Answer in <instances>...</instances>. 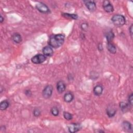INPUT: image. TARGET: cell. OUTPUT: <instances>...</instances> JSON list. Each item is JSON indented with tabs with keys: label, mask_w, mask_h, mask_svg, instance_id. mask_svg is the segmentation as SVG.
<instances>
[{
	"label": "cell",
	"mask_w": 133,
	"mask_h": 133,
	"mask_svg": "<svg viewBox=\"0 0 133 133\" xmlns=\"http://www.w3.org/2000/svg\"><path fill=\"white\" fill-rule=\"evenodd\" d=\"M64 41V35L62 34H56L50 37L49 40V45L55 48L61 46Z\"/></svg>",
	"instance_id": "1"
},
{
	"label": "cell",
	"mask_w": 133,
	"mask_h": 133,
	"mask_svg": "<svg viewBox=\"0 0 133 133\" xmlns=\"http://www.w3.org/2000/svg\"><path fill=\"white\" fill-rule=\"evenodd\" d=\"M111 21L114 25L116 26H122L126 23L125 17L119 14L114 15L111 18Z\"/></svg>",
	"instance_id": "2"
},
{
	"label": "cell",
	"mask_w": 133,
	"mask_h": 133,
	"mask_svg": "<svg viewBox=\"0 0 133 133\" xmlns=\"http://www.w3.org/2000/svg\"><path fill=\"white\" fill-rule=\"evenodd\" d=\"M36 9L41 13L47 14L50 13V10H49L48 7L43 3L38 2L35 5Z\"/></svg>",
	"instance_id": "3"
},
{
	"label": "cell",
	"mask_w": 133,
	"mask_h": 133,
	"mask_svg": "<svg viewBox=\"0 0 133 133\" xmlns=\"http://www.w3.org/2000/svg\"><path fill=\"white\" fill-rule=\"evenodd\" d=\"M46 60V56L43 54H37L31 58V61L34 64H41Z\"/></svg>",
	"instance_id": "4"
},
{
	"label": "cell",
	"mask_w": 133,
	"mask_h": 133,
	"mask_svg": "<svg viewBox=\"0 0 133 133\" xmlns=\"http://www.w3.org/2000/svg\"><path fill=\"white\" fill-rule=\"evenodd\" d=\"M53 87L51 85H47L43 90L42 95L43 97L45 99L49 98L52 94Z\"/></svg>",
	"instance_id": "5"
},
{
	"label": "cell",
	"mask_w": 133,
	"mask_h": 133,
	"mask_svg": "<svg viewBox=\"0 0 133 133\" xmlns=\"http://www.w3.org/2000/svg\"><path fill=\"white\" fill-rule=\"evenodd\" d=\"M68 130L70 132L74 133L78 131L81 128V125L78 123H71L68 126Z\"/></svg>",
	"instance_id": "6"
},
{
	"label": "cell",
	"mask_w": 133,
	"mask_h": 133,
	"mask_svg": "<svg viewBox=\"0 0 133 133\" xmlns=\"http://www.w3.org/2000/svg\"><path fill=\"white\" fill-rule=\"evenodd\" d=\"M103 9L108 13L112 12L114 11V7L111 3L109 1H104L103 2Z\"/></svg>",
	"instance_id": "7"
},
{
	"label": "cell",
	"mask_w": 133,
	"mask_h": 133,
	"mask_svg": "<svg viewBox=\"0 0 133 133\" xmlns=\"http://www.w3.org/2000/svg\"><path fill=\"white\" fill-rule=\"evenodd\" d=\"M85 6H86L87 8L90 11H94L96 9V5L94 1H84Z\"/></svg>",
	"instance_id": "8"
},
{
	"label": "cell",
	"mask_w": 133,
	"mask_h": 133,
	"mask_svg": "<svg viewBox=\"0 0 133 133\" xmlns=\"http://www.w3.org/2000/svg\"><path fill=\"white\" fill-rule=\"evenodd\" d=\"M123 130L126 132H132V126L131 124L128 121H124L122 124Z\"/></svg>",
	"instance_id": "9"
},
{
	"label": "cell",
	"mask_w": 133,
	"mask_h": 133,
	"mask_svg": "<svg viewBox=\"0 0 133 133\" xmlns=\"http://www.w3.org/2000/svg\"><path fill=\"white\" fill-rule=\"evenodd\" d=\"M56 87H57V91L59 94H62V92H63L66 88V86L65 83L62 81H59L57 82Z\"/></svg>",
	"instance_id": "10"
},
{
	"label": "cell",
	"mask_w": 133,
	"mask_h": 133,
	"mask_svg": "<svg viewBox=\"0 0 133 133\" xmlns=\"http://www.w3.org/2000/svg\"><path fill=\"white\" fill-rule=\"evenodd\" d=\"M54 51L51 47L50 46H45L43 49V55H44L45 56L47 57H50L53 54Z\"/></svg>",
	"instance_id": "11"
},
{
	"label": "cell",
	"mask_w": 133,
	"mask_h": 133,
	"mask_svg": "<svg viewBox=\"0 0 133 133\" xmlns=\"http://www.w3.org/2000/svg\"><path fill=\"white\" fill-rule=\"evenodd\" d=\"M103 90V87L101 85H97L94 87L93 92L95 95L97 96H99L102 94Z\"/></svg>",
	"instance_id": "12"
},
{
	"label": "cell",
	"mask_w": 133,
	"mask_h": 133,
	"mask_svg": "<svg viewBox=\"0 0 133 133\" xmlns=\"http://www.w3.org/2000/svg\"><path fill=\"white\" fill-rule=\"evenodd\" d=\"M119 108H121L122 111L124 113H125L129 110L130 105L127 103L122 101L119 103Z\"/></svg>",
	"instance_id": "13"
},
{
	"label": "cell",
	"mask_w": 133,
	"mask_h": 133,
	"mask_svg": "<svg viewBox=\"0 0 133 133\" xmlns=\"http://www.w3.org/2000/svg\"><path fill=\"white\" fill-rule=\"evenodd\" d=\"M73 99H74V95L71 92H68L66 93L63 97L64 101L68 103L71 102L73 100Z\"/></svg>",
	"instance_id": "14"
},
{
	"label": "cell",
	"mask_w": 133,
	"mask_h": 133,
	"mask_svg": "<svg viewBox=\"0 0 133 133\" xmlns=\"http://www.w3.org/2000/svg\"><path fill=\"white\" fill-rule=\"evenodd\" d=\"M12 39L15 43L19 44L22 41V37L19 33H15L12 35Z\"/></svg>",
	"instance_id": "15"
},
{
	"label": "cell",
	"mask_w": 133,
	"mask_h": 133,
	"mask_svg": "<svg viewBox=\"0 0 133 133\" xmlns=\"http://www.w3.org/2000/svg\"><path fill=\"white\" fill-rule=\"evenodd\" d=\"M107 49H108V51L111 54H114L116 52V48L115 46L111 42L108 43Z\"/></svg>",
	"instance_id": "16"
},
{
	"label": "cell",
	"mask_w": 133,
	"mask_h": 133,
	"mask_svg": "<svg viewBox=\"0 0 133 133\" xmlns=\"http://www.w3.org/2000/svg\"><path fill=\"white\" fill-rule=\"evenodd\" d=\"M116 112V110L112 107H109L107 109V114L109 117H113Z\"/></svg>",
	"instance_id": "17"
},
{
	"label": "cell",
	"mask_w": 133,
	"mask_h": 133,
	"mask_svg": "<svg viewBox=\"0 0 133 133\" xmlns=\"http://www.w3.org/2000/svg\"><path fill=\"white\" fill-rule=\"evenodd\" d=\"M108 43L111 42L114 37V34L112 31H110L105 34Z\"/></svg>",
	"instance_id": "18"
},
{
	"label": "cell",
	"mask_w": 133,
	"mask_h": 133,
	"mask_svg": "<svg viewBox=\"0 0 133 133\" xmlns=\"http://www.w3.org/2000/svg\"><path fill=\"white\" fill-rule=\"evenodd\" d=\"M9 106V102L8 100H5L2 101L0 103V109L2 111L5 110Z\"/></svg>",
	"instance_id": "19"
},
{
	"label": "cell",
	"mask_w": 133,
	"mask_h": 133,
	"mask_svg": "<svg viewBox=\"0 0 133 133\" xmlns=\"http://www.w3.org/2000/svg\"><path fill=\"white\" fill-rule=\"evenodd\" d=\"M62 16L65 18H69V19H77L78 18V16L75 14H70L67 13H62Z\"/></svg>",
	"instance_id": "20"
},
{
	"label": "cell",
	"mask_w": 133,
	"mask_h": 133,
	"mask_svg": "<svg viewBox=\"0 0 133 133\" xmlns=\"http://www.w3.org/2000/svg\"><path fill=\"white\" fill-rule=\"evenodd\" d=\"M50 112H51V113L52 115H54L55 116H57L59 115V109H58L57 107H54L51 109Z\"/></svg>",
	"instance_id": "21"
},
{
	"label": "cell",
	"mask_w": 133,
	"mask_h": 133,
	"mask_svg": "<svg viewBox=\"0 0 133 133\" xmlns=\"http://www.w3.org/2000/svg\"><path fill=\"white\" fill-rule=\"evenodd\" d=\"M63 117L64 118L68 120V121H70V120H71L72 118H73V115L72 114L69 113L68 112H63Z\"/></svg>",
	"instance_id": "22"
},
{
	"label": "cell",
	"mask_w": 133,
	"mask_h": 133,
	"mask_svg": "<svg viewBox=\"0 0 133 133\" xmlns=\"http://www.w3.org/2000/svg\"><path fill=\"white\" fill-rule=\"evenodd\" d=\"M33 115H34V116L35 117H38L40 115H41V111H40V110L38 109V108H35L33 110Z\"/></svg>",
	"instance_id": "23"
},
{
	"label": "cell",
	"mask_w": 133,
	"mask_h": 133,
	"mask_svg": "<svg viewBox=\"0 0 133 133\" xmlns=\"http://www.w3.org/2000/svg\"><path fill=\"white\" fill-rule=\"evenodd\" d=\"M81 28L82 30L84 31H86L88 30V23H86V22H84L82 23L81 25Z\"/></svg>",
	"instance_id": "24"
},
{
	"label": "cell",
	"mask_w": 133,
	"mask_h": 133,
	"mask_svg": "<svg viewBox=\"0 0 133 133\" xmlns=\"http://www.w3.org/2000/svg\"><path fill=\"white\" fill-rule=\"evenodd\" d=\"M128 101L129 104L130 105H132L133 104V94L132 93L129 95L128 98Z\"/></svg>",
	"instance_id": "25"
},
{
	"label": "cell",
	"mask_w": 133,
	"mask_h": 133,
	"mask_svg": "<svg viewBox=\"0 0 133 133\" xmlns=\"http://www.w3.org/2000/svg\"><path fill=\"white\" fill-rule=\"evenodd\" d=\"M132 29H133V25H132V24H131L129 29V32L131 38L132 37Z\"/></svg>",
	"instance_id": "26"
},
{
	"label": "cell",
	"mask_w": 133,
	"mask_h": 133,
	"mask_svg": "<svg viewBox=\"0 0 133 133\" xmlns=\"http://www.w3.org/2000/svg\"><path fill=\"white\" fill-rule=\"evenodd\" d=\"M25 95H26L27 96H30L32 95L31 91L30 90H29V89L25 90Z\"/></svg>",
	"instance_id": "27"
},
{
	"label": "cell",
	"mask_w": 133,
	"mask_h": 133,
	"mask_svg": "<svg viewBox=\"0 0 133 133\" xmlns=\"http://www.w3.org/2000/svg\"><path fill=\"white\" fill-rule=\"evenodd\" d=\"M98 49L99 50H102V45L101 44H100L98 46Z\"/></svg>",
	"instance_id": "28"
},
{
	"label": "cell",
	"mask_w": 133,
	"mask_h": 133,
	"mask_svg": "<svg viewBox=\"0 0 133 133\" xmlns=\"http://www.w3.org/2000/svg\"><path fill=\"white\" fill-rule=\"evenodd\" d=\"M4 20V19L3 18V17L2 16H0V22H1V23H2Z\"/></svg>",
	"instance_id": "29"
}]
</instances>
